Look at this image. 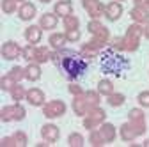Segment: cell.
I'll return each instance as SVG.
<instances>
[{"instance_id": "obj_1", "label": "cell", "mask_w": 149, "mask_h": 147, "mask_svg": "<svg viewBox=\"0 0 149 147\" xmlns=\"http://www.w3.org/2000/svg\"><path fill=\"white\" fill-rule=\"evenodd\" d=\"M52 62L61 71V75L69 82L78 80V76H82L89 67V60L82 53L66 48L52 51Z\"/></svg>"}, {"instance_id": "obj_31", "label": "cell", "mask_w": 149, "mask_h": 147, "mask_svg": "<svg viewBox=\"0 0 149 147\" xmlns=\"http://www.w3.org/2000/svg\"><path fill=\"white\" fill-rule=\"evenodd\" d=\"M9 75H11L18 83H22V80L25 78V67H22V66H14V67H11Z\"/></svg>"}, {"instance_id": "obj_40", "label": "cell", "mask_w": 149, "mask_h": 147, "mask_svg": "<svg viewBox=\"0 0 149 147\" xmlns=\"http://www.w3.org/2000/svg\"><path fill=\"white\" fill-rule=\"evenodd\" d=\"M0 145L2 147H16V140H14V137H4Z\"/></svg>"}, {"instance_id": "obj_22", "label": "cell", "mask_w": 149, "mask_h": 147, "mask_svg": "<svg viewBox=\"0 0 149 147\" xmlns=\"http://www.w3.org/2000/svg\"><path fill=\"white\" fill-rule=\"evenodd\" d=\"M11 98H13L14 103H20L22 99H27V90H25V87L22 83H16L13 87V90H11Z\"/></svg>"}, {"instance_id": "obj_43", "label": "cell", "mask_w": 149, "mask_h": 147, "mask_svg": "<svg viewBox=\"0 0 149 147\" xmlns=\"http://www.w3.org/2000/svg\"><path fill=\"white\" fill-rule=\"evenodd\" d=\"M146 0H135V6H144Z\"/></svg>"}, {"instance_id": "obj_41", "label": "cell", "mask_w": 149, "mask_h": 147, "mask_svg": "<svg viewBox=\"0 0 149 147\" xmlns=\"http://www.w3.org/2000/svg\"><path fill=\"white\" fill-rule=\"evenodd\" d=\"M112 44H114V48H116V50L124 51V41H123V37H116L114 41H112Z\"/></svg>"}, {"instance_id": "obj_20", "label": "cell", "mask_w": 149, "mask_h": 147, "mask_svg": "<svg viewBox=\"0 0 149 147\" xmlns=\"http://www.w3.org/2000/svg\"><path fill=\"white\" fill-rule=\"evenodd\" d=\"M48 60H52V51H50V48L48 46H37L36 48V59H34V62L45 64Z\"/></svg>"}, {"instance_id": "obj_33", "label": "cell", "mask_w": 149, "mask_h": 147, "mask_svg": "<svg viewBox=\"0 0 149 147\" xmlns=\"http://www.w3.org/2000/svg\"><path fill=\"white\" fill-rule=\"evenodd\" d=\"M68 144H69L71 147H82V145H84V137H82L80 133H71V135L68 137Z\"/></svg>"}, {"instance_id": "obj_13", "label": "cell", "mask_w": 149, "mask_h": 147, "mask_svg": "<svg viewBox=\"0 0 149 147\" xmlns=\"http://www.w3.org/2000/svg\"><path fill=\"white\" fill-rule=\"evenodd\" d=\"M27 101H29V105H32V106H43L45 101H46V98H45V92H43L41 89L32 87V89L27 90Z\"/></svg>"}, {"instance_id": "obj_19", "label": "cell", "mask_w": 149, "mask_h": 147, "mask_svg": "<svg viewBox=\"0 0 149 147\" xmlns=\"http://www.w3.org/2000/svg\"><path fill=\"white\" fill-rule=\"evenodd\" d=\"M66 43H68L66 34H62V32H55V34H52L50 39H48V44H50L53 50H62Z\"/></svg>"}, {"instance_id": "obj_30", "label": "cell", "mask_w": 149, "mask_h": 147, "mask_svg": "<svg viewBox=\"0 0 149 147\" xmlns=\"http://www.w3.org/2000/svg\"><path fill=\"white\" fill-rule=\"evenodd\" d=\"M2 11L6 14H13L18 11V0H2Z\"/></svg>"}, {"instance_id": "obj_37", "label": "cell", "mask_w": 149, "mask_h": 147, "mask_svg": "<svg viewBox=\"0 0 149 147\" xmlns=\"http://www.w3.org/2000/svg\"><path fill=\"white\" fill-rule=\"evenodd\" d=\"M25 115H27V112H25V108L22 106V103H14V121L16 122L18 121H23Z\"/></svg>"}, {"instance_id": "obj_2", "label": "cell", "mask_w": 149, "mask_h": 147, "mask_svg": "<svg viewBox=\"0 0 149 147\" xmlns=\"http://www.w3.org/2000/svg\"><path fill=\"white\" fill-rule=\"evenodd\" d=\"M142 35H144V27L133 21L132 25L126 28V34H124V37H123V41H124V51H137Z\"/></svg>"}, {"instance_id": "obj_39", "label": "cell", "mask_w": 149, "mask_h": 147, "mask_svg": "<svg viewBox=\"0 0 149 147\" xmlns=\"http://www.w3.org/2000/svg\"><path fill=\"white\" fill-rule=\"evenodd\" d=\"M68 90H69V94H71V96H82V94L85 92V90H84V89H82L80 85L73 83V82H71V85L68 87Z\"/></svg>"}, {"instance_id": "obj_7", "label": "cell", "mask_w": 149, "mask_h": 147, "mask_svg": "<svg viewBox=\"0 0 149 147\" xmlns=\"http://www.w3.org/2000/svg\"><path fill=\"white\" fill-rule=\"evenodd\" d=\"M82 7L89 12L91 20H98L105 16V4H101L100 0H82Z\"/></svg>"}, {"instance_id": "obj_32", "label": "cell", "mask_w": 149, "mask_h": 147, "mask_svg": "<svg viewBox=\"0 0 149 147\" xmlns=\"http://www.w3.org/2000/svg\"><path fill=\"white\" fill-rule=\"evenodd\" d=\"M36 44H27V46H23V59L27 60V62H34V59H36Z\"/></svg>"}, {"instance_id": "obj_21", "label": "cell", "mask_w": 149, "mask_h": 147, "mask_svg": "<svg viewBox=\"0 0 149 147\" xmlns=\"http://www.w3.org/2000/svg\"><path fill=\"white\" fill-rule=\"evenodd\" d=\"M119 135H121V140H124V142H133L137 138V135H135V131H133V128H132V124H130V122L121 124Z\"/></svg>"}, {"instance_id": "obj_8", "label": "cell", "mask_w": 149, "mask_h": 147, "mask_svg": "<svg viewBox=\"0 0 149 147\" xmlns=\"http://www.w3.org/2000/svg\"><path fill=\"white\" fill-rule=\"evenodd\" d=\"M121 16H123V4H119L117 0L108 2L105 6V18L108 21H117Z\"/></svg>"}, {"instance_id": "obj_3", "label": "cell", "mask_w": 149, "mask_h": 147, "mask_svg": "<svg viewBox=\"0 0 149 147\" xmlns=\"http://www.w3.org/2000/svg\"><path fill=\"white\" fill-rule=\"evenodd\" d=\"M128 122L132 124V128H133V131H135L137 137L144 135L146 130H147L146 115H144V112L140 108H132V110H130V112H128Z\"/></svg>"}, {"instance_id": "obj_18", "label": "cell", "mask_w": 149, "mask_h": 147, "mask_svg": "<svg viewBox=\"0 0 149 147\" xmlns=\"http://www.w3.org/2000/svg\"><path fill=\"white\" fill-rule=\"evenodd\" d=\"M41 64L37 62H29V66L25 67V80L29 82H37L41 78Z\"/></svg>"}, {"instance_id": "obj_28", "label": "cell", "mask_w": 149, "mask_h": 147, "mask_svg": "<svg viewBox=\"0 0 149 147\" xmlns=\"http://www.w3.org/2000/svg\"><path fill=\"white\" fill-rule=\"evenodd\" d=\"M18 82L9 75V73H7V75H4L2 78H0V89H2V90H9V92H11V90H13V87L16 85Z\"/></svg>"}, {"instance_id": "obj_34", "label": "cell", "mask_w": 149, "mask_h": 147, "mask_svg": "<svg viewBox=\"0 0 149 147\" xmlns=\"http://www.w3.org/2000/svg\"><path fill=\"white\" fill-rule=\"evenodd\" d=\"M64 34H66L68 43H77V41H80V37H82V32H80L78 28H74V30H64Z\"/></svg>"}, {"instance_id": "obj_5", "label": "cell", "mask_w": 149, "mask_h": 147, "mask_svg": "<svg viewBox=\"0 0 149 147\" xmlns=\"http://www.w3.org/2000/svg\"><path fill=\"white\" fill-rule=\"evenodd\" d=\"M66 103L61 101V99H53V101H48L43 105V115L46 119H57V117H62L66 114Z\"/></svg>"}, {"instance_id": "obj_23", "label": "cell", "mask_w": 149, "mask_h": 147, "mask_svg": "<svg viewBox=\"0 0 149 147\" xmlns=\"http://www.w3.org/2000/svg\"><path fill=\"white\" fill-rule=\"evenodd\" d=\"M98 92L101 96H110L112 92H116V90H114V83H112L110 80H107V78L100 80L98 82Z\"/></svg>"}, {"instance_id": "obj_27", "label": "cell", "mask_w": 149, "mask_h": 147, "mask_svg": "<svg viewBox=\"0 0 149 147\" xmlns=\"http://www.w3.org/2000/svg\"><path fill=\"white\" fill-rule=\"evenodd\" d=\"M62 21H64L66 30H74V28L80 27V20H78V16H74V14H69V16L62 18Z\"/></svg>"}, {"instance_id": "obj_47", "label": "cell", "mask_w": 149, "mask_h": 147, "mask_svg": "<svg viewBox=\"0 0 149 147\" xmlns=\"http://www.w3.org/2000/svg\"><path fill=\"white\" fill-rule=\"evenodd\" d=\"M18 2H27V0H18Z\"/></svg>"}, {"instance_id": "obj_15", "label": "cell", "mask_w": 149, "mask_h": 147, "mask_svg": "<svg viewBox=\"0 0 149 147\" xmlns=\"http://www.w3.org/2000/svg\"><path fill=\"white\" fill-rule=\"evenodd\" d=\"M100 133L103 135V138H105V142L107 144H112L116 138H117V128L112 124V122H101L100 124Z\"/></svg>"}, {"instance_id": "obj_10", "label": "cell", "mask_w": 149, "mask_h": 147, "mask_svg": "<svg viewBox=\"0 0 149 147\" xmlns=\"http://www.w3.org/2000/svg\"><path fill=\"white\" fill-rule=\"evenodd\" d=\"M71 108H73V112L77 114L78 117H85V115L89 114V110H91V106L87 105V101H85L84 94H82V96H73Z\"/></svg>"}, {"instance_id": "obj_11", "label": "cell", "mask_w": 149, "mask_h": 147, "mask_svg": "<svg viewBox=\"0 0 149 147\" xmlns=\"http://www.w3.org/2000/svg\"><path fill=\"white\" fill-rule=\"evenodd\" d=\"M25 39H27V43L29 44H39L41 43V39H43V28L39 27V25H30V27H27V30H25Z\"/></svg>"}, {"instance_id": "obj_24", "label": "cell", "mask_w": 149, "mask_h": 147, "mask_svg": "<svg viewBox=\"0 0 149 147\" xmlns=\"http://www.w3.org/2000/svg\"><path fill=\"white\" fill-rule=\"evenodd\" d=\"M107 103H108L110 106H114V108L123 106V105L126 103V96L121 94V92H112L110 96H107Z\"/></svg>"}, {"instance_id": "obj_6", "label": "cell", "mask_w": 149, "mask_h": 147, "mask_svg": "<svg viewBox=\"0 0 149 147\" xmlns=\"http://www.w3.org/2000/svg\"><path fill=\"white\" fill-rule=\"evenodd\" d=\"M0 53H2V59H4V60H16V59L23 53V48L18 44L16 41H6V43L2 44Z\"/></svg>"}, {"instance_id": "obj_45", "label": "cell", "mask_w": 149, "mask_h": 147, "mask_svg": "<svg viewBox=\"0 0 149 147\" xmlns=\"http://www.w3.org/2000/svg\"><path fill=\"white\" fill-rule=\"evenodd\" d=\"M39 2H43V4H50V2H53V0H39Z\"/></svg>"}, {"instance_id": "obj_16", "label": "cell", "mask_w": 149, "mask_h": 147, "mask_svg": "<svg viewBox=\"0 0 149 147\" xmlns=\"http://www.w3.org/2000/svg\"><path fill=\"white\" fill-rule=\"evenodd\" d=\"M57 25H59V16L55 12H45L39 18V27L43 30H53Z\"/></svg>"}, {"instance_id": "obj_14", "label": "cell", "mask_w": 149, "mask_h": 147, "mask_svg": "<svg viewBox=\"0 0 149 147\" xmlns=\"http://www.w3.org/2000/svg\"><path fill=\"white\" fill-rule=\"evenodd\" d=\"M130 16H132V20L139 25H146L149 21V9L144 7V6H135L132 11H130Z\"/></svg>"}, {"instance_id": "obj_9", "label": "cell", "mask_w": 149, "mask_h": 147, "mask_svg": "<svg viewBox=\"0 0 149 147\" xmlns=\"http://www.w3.org/2000/svg\"><path fill=\"white\" fill-rule=\"evenodd\" d=\"M41 137L45 142L48 144H55L59 138H61V131H59V126H55V124H45L41 128Z\"/></svg>"}, {"instance_id": "obj_46", "label": "cell", "mask_w": 149, "mask_h": 147, "mask_svg": "<svg viewBox=\"0 0 149 147\" xmlns=\"http://www.w3.org/2000/svg\"><path fill=\"white\" fill-rule=\"evenodd\" d=\"M144 7H147V9H149V0H146V2H144Z\"/></svg>"}, {"instance_id": "obj_26", "label": "cell", "mask_w": 149, "mask_h": 147, "mask_svg": "<svg viewBox=\"0 0 149 147\" xmlns=\"http://www.w3.org/2000/svg\"><path fill=\"white\" fill-rule=\"evenodd\" d=\"M89 142H91V145H94V147H101V145H105V144H107V142H105V138H103V135L100 133V130H91Z\"/></svg>"}, {"instance_id": "obj_36", "label": "cell", "mask_w": 149, "mask_h": 147, "mask_svg": "<svg viewBox=\"0 0 149 147\" xmlns=\"http://www.w3.org/2000/svg\"><path fill=\"white\" fill-rule=\"evenodd\" d=\"M13 137H14L18 147H25V145L29 144V137H27V133H23V131H16Z\"/></svg>"}, {"instance_id": "obj_42", "label": "cell", "mask_w": 149, "mask_h": 147, "mask_svg": "<svg viewBox=\"0 0 149 147\" xmlns=\"http://www.w3.org/2000/svg\"><path fill=\"white\" fill-rule=\"evenodd\" d=\"M144 37H146V39L149 41V21H147V23L144 25Z\"/></svg>"}, {"instance_id": "obj_48", "label": "cell", "mask_w": 149, "mask_h": 147, "mask_svg": "<svg viewBox=\"0 0 149 147\" xmlns=\"http://www.w3.org/2000/svg\"><path fill=\"white\" fill-rule=\"evenodd\" d=\"M117 2H124V0H117Z\"/></svg>"}, {"instance_id": "obj_17", "label": "cell", "mask_w": 149, "mask_h": 147, "mask_svg": "<svg viewBox=\"0 0 149 147\" xmlns=\"http://www.w3.org/2000/svg\"><path fill=\"white\" fill-rule=\"evenodd\" d=\"M53 12L57 14L59 18H66V16L73 14V4H71V0H61V2H55Z\"/></svg>"}, {"instance_id": "obj_44", "label": "cell", "mask_w": 149, "mask_h": 147, "mask_svg": "<svg viewBox=\"0 0 149 147\" xmlns=\"http://www.w3.org/2000/svg\"><path fill=\"white\" fill-rule=\"evenodd\" d=\"M142 145H144V147H149V138H147V140H144V144H142Z\"/></svg>"}, {"instance_id": "obj_29", "label": "cell", "mask_w": 149, "mask_h": 147, "mask_svg": "<svg viewBox=\"0 0 149 147\" xmlns=\"http://www.w3.org/2000/svg\"><path fill=\"white\" fill-rule=\"evenodd\" d=\"M0 119H2V122H13L14 121V105H9V106L2 108Z\"/></svg>"}, {"instance_id": "obj_25", "label": "cell", "mask_w": 149, "mask_h": 147, "mask_svg": "<svg viewBox=\"0 0 149 147\" xmlns=\"http://www.w3.org/2000/svg\"><path fill=\"white\" fill-rule=\"evenodd\" d=\"M100 92L98 90H85L84 92V98H85V101H87V105L92 108V106H100Z\"/></svg>"}, {"instance_id": "obj_38", "label": "cell", "mask_w": 149, "mask_h": 147, "mask_svg": "<svg viewBox=\"0 0 149 147\" xmlns=\"http://www.w3.org/2000/svg\"><path fill=\"white\" fill-rule=\"evenodd\" d=\"M137 101H139V105H140V106L149 108V90H142V92L137 96Z\"/></svg>"}, {"instance_id": "obj_4", "label": "cell", "mask_w": 149, "mask_h": 147, "mask_svg": "<svg viewBox=\"0 0 149 147\" xmlns=\"http://www.w3.org/2000/svg\"><path fill=\"white\" fill-rule=\"evenodd\" d=\"M105 119H107L105 110L101 106H92L89 114L84 117V128L85 130H96L101 122H105Z\"/></svg>"}, {"instance_id": "obj_35", "label": "cell", "mask_w": 149, "mask_h": 147, "mask_svg": "<svg viewBox=\"0 0 149 147\" xmlns=\"http://www.w3.org/2000/svg\"><path fill=\"white\" fill-rule=\"evenodd\" d=\"M101 28H103V23H101L100 20H91V21L87 23V30H89L92 35H96Z\"/></svg>"}, {"instance_id": "obj_12", "label": "cell", "mask_w": 149, "mask_h": 147, "mask_svg": "<svg viewBox=\"0 0 149 147\" xmlns=\"http://www.w3.org/2000/svg\"><path fill=\"white\" fill-rule=\"evenodd\" d=\"M36 6L32 2H22V6L18 7V18L22 21H30L36 18Z\"/></svg>"}]
</instances>
